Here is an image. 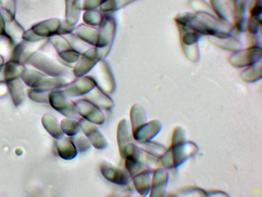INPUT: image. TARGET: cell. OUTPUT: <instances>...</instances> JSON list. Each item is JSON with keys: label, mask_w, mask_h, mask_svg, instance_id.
Wrapping results in <instances>:
<instances>
[{"label": "cell", "mask_w": 262, "mask_h": 197, "mask_svg": "<svg viewBox=\"0 0 262 197\" xmlns=\"http://www.w3.org/2000/svg\"><path fill=\"white\" fill-rule=\"evenodd\" d=\"M8 91L7 83L0 81V98L4 96Z\"/></svg>", "instance_id": "obj_30"}, {"label": "cell", "mask_w": 262, "mask_h": 197, "mask_svg": "<svg viewBox=\"0 0 262 197\" xmlns=\"http://www.w3.org/2000/svg\"><path fill=\"white\" fill-rule=\"evenodd\" d=\"M103 58L98 50L90 48L81 54L73 68L74 74L81 77L93 69L97 63Z\"/></svg>", "instance_id": "obj_5"}, {"label": "cell", "mask_w": 262, "mask_h": 197, "mask_svg": "<svg viewBox=\"0 0 262 197\" xmlns=\"http://www.w3.org/2000/svg\"><path fill=\"white\" fill-rule=\"evenodd\" d=\"M5 64V58L4 57L0 54V72L3 69V67Z\"/></svg>", "instance_id": "obj_32"}, {"label": "cell", "mask_w": 262, "mask_h": 197, "mask_svg": "<svg viewBox=\"0 0 262 197\" xmlns=\"http://www.w3.org/2000/svg\"><path fill=\"white\" fill-rule=\"evenodd\" d=\"M96 85L103 91L111 93L115 88V82L111 71L105 61H99L95 66Z\"/></svg>", "instance_id": "obj_7"}, {"label": "cell", "mask_w": 262, "mask_h": 197, "mask_svg": "<svg viewBox=\"0 0 262 197\" xmlns=\"http://www.w3.org/2000/svg\"><path fill=\"white\" fill-rule=\"evenodd\" d=\"M74 0H65L66 4V23L71 26H74L78 21L80 11L74 5Z\"/></svg>", "instance_id": "obj_21"}, {"label": "cell", "mask_w": 262, "mask_h": 197, "mask_svg": "<svg viewBox=\"0 0 262 197\" xmlns=\"http://www.w3.org/2000/svg\"><path fill=\"white\" fill-rule=\"evenodd\" d=\"M20 79L31 88L44 92L63 87L67 84L62 77L51 76L37 69L27 67Z\"/></svg>", "instance_id": "obj_2"}, {"label": "cell", "mask_w": 262, "mask_h": 197, "mask_svg": "<svg viewBox=\"0 0 262 197\" xmlns=\"http://www.w3.org/2000/svg\"><path fill=\"white\" fill-rule=\"evenodd\" d=\"M103 17L101 12L92 10L86 11L83 15V20L86 25L91 26H99Z\"/></svg>", "instance_id": "obj_25"}, {"label": "cell", "mask_w": 262, "mask_h": 197, "mask_svg": "<svg viewBox=\"0 0 262 197\" xmlns=\"http://www.w3.org/2000/svg\"><path fill=\"white\" fill-rule=\"evenodd\" d=\"M136 0H105L99 7L100 11L110 13L116 11Z\"/></svg>", "instance_id": "obj_22"}, {"label": "cell", "mask_w": 262, "mask_h": 197, "mask_svg": "<svg viewBox=\"0 0 262 197\" xmlns=\"http://www.w3.org/2000/svg\"><path fill=\"white\" fill-rule=\"evenodd\" d=\"M44 128L54 137L58 139L62 135L59 125L56 119L51 115H45L42 119Z\"/></svg>", "instance_id": "obj_19"}, {"label": "cell", "mask_w": 262, "mask_h": 197, "mask_svg": "<svg viewBox=\"0 0 262 197\" xmlns=\"http://www.w3.org/2000/svg\"><path fill=\"white\" fill-rule=\"evenodd\" d=\"M55 146L58 155L62 159L70 160L77 155V150L73 141L62 135L57 139Z\"/></svg>", "instance_id": "obj_15"}, {"label": "cell", "mask_w": 262, "mask_h": 197, "mask_svg": "<svg viewBox=\"0 0 262 197\" xmlns=\"http://www.w3.org/2000/svg\"><path fill=\"white\" fill-rule=\"evenodd\" d=\"M128 125L125 120L120 121L118 129V142L120 153L125 157L132 151L134 144L130 143Z\"/></svg>", "instance_id": "obj_13"}, {"label": "cell", "mask_w": 262, "mask_h": 197, "mask_svg": "<svg viewBox=\"0 0 262 197\" xmlns=\"http://www.w3.org/2000/svg\"><path fill=\"white\" fill-rule=\"evenodd\" d=\"M74 27L56 18L43 21L26 31L24 38L28 41L38 42L54 35H63L73 32Z\"/></svg>", "instance_id": "obj_1"}, {"label": "cell", "mask_w": 262, "mask_h": 197, "mask_svg": "<svg viewBox=\"0 0 262 197\" xmlns=\"http://www.w3.org/2000/svg\"><path fill=\"white\" fill-rule=\"evenodd\" d=\"M14 41L6 33L0 35V54L10 59L14 47Z\"/></svg>", "instance_id": "obj_24"}, {"label": "cell", "mask_w": 262, "mask_h": 197, "mask_svg": "<svg viewBox=\"0 0 262 197\" xmlns=\"http://www.w3.org/2000/svg\"><path fill=\"white\" fill-rule=\"evenodd\" d=\"M105 0H74L75 8L80 10H92L100 7Z\"/></svg>", "instance_id": "obj_26"}, {"label": "cell", "mask_w": 262, "mask_h": 197, "mask_svg": "<svg viewBox=\"0 0 262 197\" xmlns=\"http://www.w3.org/2000/svg\"><path fill=\"white\" fill-rule=\"evenodd\" d=\"M27 63L40 72L53 77H61L68 73V69L60 63L37 51L30 57Z\"/></svg>", "instance_id": "obj_3"}, {"label": "cell", "mask_w": 262, "mask_h": 197, "mask_svg": "<svg viewBox=\"0 0 262 197\" xmlns=\"http://www.w3.org/2000/svg\"><path fill=\"white\" fill-rule=\"evenodd\" d=\"M79 126V123L71 119H63L60 124L62 131L69 136L75 135L78 131Z\"/></svg>", "instance_id": "obj_27"}, {"label": "cell", "mask_w": 262, "mask_h": 197, "mask_svg": "<svg viewBox=\"0 0 262 197\" xmlns=\"http://www.w3.org/2000/svg\"><path fill=\"white\" fill-rule=\"evenodd\" d=\"M48 92L31 88L28 91V95L31 100L39 103H47L48 101Z\"/></svg>", "instance_id": "obj_28"}, {"label": "cell", "mask_w": 262, "mask_h": 197, "mask_svg": "<svg viewBox=\"0 0 262 197\" xmlns=\"http://www.w3.org/2000/svg\"><path fill=\"white\" fill-rule=\"evenodd\" d=\"M83 132L91 142L92 144L98 149L104 148L107 145V142L104 135L97 127L90 123L81 120L79 123Z\"/></svg>", "instance_id": "obj_12"}, {"label": "cell", "mask_w": 262, "mask_h": 197, "mask_svg": "<svg viewBox=\"0 0 262 197\" xmlns=\"http://www.w3.org/2000/svg\"><path fill=\"white\" fill-rule=\"evenodd\" d=\"M74 137V145L81 152H84L90 148V144L82 135H77Z\"/></svg>", "instance_id": "obj_29"}, {"label": "cell", "mask_w": 262, "mask_h": 197, "mask_svg": "<svg viewBox=\"0 0 262 197\" xmlns=\"http://www.w3.org/2000/svg\"><path fill=\"white\" fill-rule=\"evenodd\" d=\"M101 172L108 181L119 185H124L129 181L128 174L123 169L103 163L101 166Z\"/></svg>", "instance_id": "obj_11"}, {"label": "cell", "mask_w": 262, "mask_h": 197, "mask_svg": "<svg viewBox=\"0 0 262 197\" xmlns=\"http://www.w3.org/2000/svg\"><path fill=\"white\" fill-rule=\"evenodd\" d=\"M5 33L9 35L13 41L22 39L25 32L22 26L16 21L15 18L5 21Z\"/></svg>", "instance_id": "obj_20"}, {"label": "cell", "mask_w": 262, "mask_h": 197, "mask_svg": "<svg viewBox=\"0 0 262 197\" xmlns=\"http://www.w3.org/2000/svg\"><path fill=\"white\" fill-rule=\"evenodd\" d=\"M98 30V40L95 48L103 57L108 53L115 33L116 22L112 16L109 14L103 15Z\"/></svg>", "instance_id": "obj_4"}, {"label": "cell", "mask_w": 262, "mask_h": 197, "mask_svg": "<svg viewBox=\"0 0 262 197\" xmlns=\"http://www.w3.org/2000/svg\"><path fill=\"white\" fill-rule=\"evenodd\" d=\"M6 82L13 103L16 106L19 105L25 97V88L20 78Z\"/></svg>", "instance_id": "obj_18"}, {"label": "cell", "mask_w": 262, "mask_h": 197, "mask_svg": "<svg viewBox=\"0 0 262 197\" xmlns=\"http://www.w3.org/2000/svg\"><path fill=\"white\" fill-rule=\"evenodd\" d=\"M74 34L84 43L96 47L98 40L99 30L93 26L81 24L73 30Z\"/></svg>", "instance_id": "obj_14"}, {"label": "cell", "mask_w": 262, "mask_h": 197, "mask_svg": "<svg viewBox=\"0 0 262 197\" xmlns=\"http://www.w3.org/2000/svg\"><path fill=\"white\" fill-rule=\"evenodd\" d=\"M41 41L29 42L22 40L15 45L13 50L10 59L25 65L27 63L30 57L42 45Z\"/></svg>", "instance_id": "obj_9"}, {"label": "cell", "mask_w": 262, "mask_h": 197, "mask_svg": "<svg viewBox=\"0 0 262 197\" xmlns=\"http://www.w3.org/2000/svg\"><path fill=\"white\" fill-rule=\"evenodd\" d=\"M67 96L63 90L54 89L49 93L48 101L53 108L64 115L76 117L78 114L76 108Z\"/></svg>", "instance_id": "obj_6"}, {"label": "cell", "mask_w": 262, "mask_h": 197, "mask_svg": "<svg viewBox=\"0 0 262 197\" xmlns=\"http://www.w3.org/2000/svg\"><path fill=\"white\" fill-rule=\"evenodd\" d=\"M96 83L93 77L90 76L80 77L63 87V91L71 97L84 95L91 91Z\"/></svg>", "instance_id": "obj_10"}, {"label": "cell", "mask_w": 262, "mask_h": 197, "mask_svg": "<svg viewBox=\"0 0 262 197\" xmlns=\"http://www.w3.org/2000/svg\"><path fill=\"white\" fill-rule=\"evenodd\" d=\"M0 7L5 21L15 18L16 0H0Z\"/></svg>", "instance_id": "obj_23"}, {"label": "cell", "mask_w": 262, "mask_h": 197, "mask_svg": "<svg viewBox=\"0 0 262 197\" xmlns=\"http://www.w3.org/2000/svg\"><path fill=\"white\" fill-rule=\"evenodd\" d=\"M98 86H95L86 95L85 99L90 101L99 108L110 109L112 107L113 101Z\"/></svg>", "instance_id": "obj_16"}, {"label": "cell", "mask_w": 262, "mask_h": 197, "mask_svg": "<svg viewBox=\"0 0 262 197\" xmlns=\"http://www.w3.org/2000/svg\"><path fill=\"white\" fill-rule=\"evenodd\" d=\"M5 22L0 7V35L5 33Z\"/></svg>", "instance_id": "obj_31"}, {"label": "cell", "mask_w": 262, "mask_h": 197, "mask_svg": "<svg viewBox=\"0 0 262 197\" xmlns=\"http://www.w3.org/2000/svg\"><path fill=\"white\" fill-rule=\"evenodd\" d=\"M26 67L18 62L9 60L5 63L3 67L4 77L5 82L20 78Z\"/></svg>", "instance_id": "obj_17"}, {"label": "cell", "mask_w": 262, "mask_h": 197, "mask_svg": "<svg viewBox=\"0 0 262 197\" xmlns=\"http://www.w3.org/2000/svg\"><path fill=\"white\" fill-rule=\"evenodd\" d=\"M74 105L78 112L85 120L96 124H102L104 121L103 113L93 103L86 99H81L74 103Z\"/></svg>", "instance_id": "obj_8"}]
</instances>
